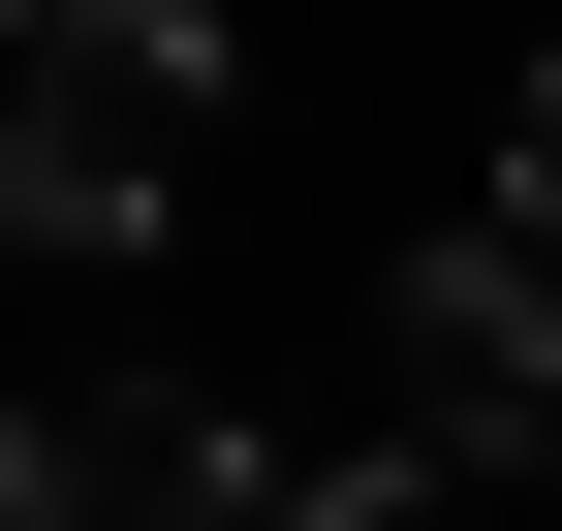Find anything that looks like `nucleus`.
<instances>
[{
  "label": "nucleus",
  "mask_w": 562,
  "mask_h": 531,
  "mask_svg": "<svg viewBox=\"0 0 562 531\" xmlns=\"http://www.w3.org/2000/svg\"><path fill=\"white\" fill-rule=\"evenodd\" d=\"M313 470H250L220 407H157V375H63L32 438H0V531H281Z\"/></svg>",
  "instance_id": "obj_2"
},
{
  "label": "nucleus",
  "mask_w": 562,
  "mask_h": 531,
  "mask_svg": "<svg viewBox=\"0 0 562 531\" xmlns=\"http://www.w3.org/2000/svg\"><path fill=\"white\" fill-rule=\"evenodd\" d=\"M469 219H501L531 282H562V63H531V125H501V188H469Z\"/></svg>",
  "instance_id": "obj_5"
},
{
  "label": "nucleus",
  "mask_w": 562,
  "mask_h": 531,
  "mask_svg": "<svg viewBox=\"0 0 562 531\" xmlns=\"http://www.w3.org/2000/svg\"><path fill=\"white\" fill-rule=\"evenodd\" d=\"M281 531H501V470H469V438H406V470H313Z\"/></svg>",
  "instance_id": "obj_4"
},
{
  "label": "nucleus",
  "mask_w": 562,
  "mask_h": 531,
  "mask_svg": "<svg viewBox=\"0 0 562 531\" xmlns=\"http://www.w3.org/2000/svg\"><path fill=\"white\" fill-rule=\"evenodd\" d=\"M406 438H469V470H531V438H562V282H531L501 219L406 250Z\"/></svg>",
  "instance_id": "obj_3"
},
{
  "label": "nucleus",
  "mask_w": 562,
  "mask_h": 531,
  "mask_svg": "<svg viewBox=\"0 0 562 531\" xmlns=\"http://www.w3.org/2000/svg\"><path fill=\"white\" fill-rule=\"evenodd\" d=\"M220 157V0H0V219L32 250H157Z\"/></svg>",
  "instance_id": "obj_1"
}]
</instances>
